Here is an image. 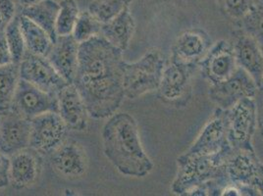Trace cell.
<instances>
[{"label": "cell", "instance_id": "6da1fadb", "mask_svg": "<svg viewBox=\"0 0 263 196\" xmlns=\"http://www.w3.org/2000/svg\"><path fill=\"white\" fill-rule=\"evenodd\" d=\"M123 51L97 35L80 44L77 73L73 84L89 117L107 119L120 108L123 87Z\"/></svg>", "mask_w": 263, "mask_h": 196}, {"label": "cell", "instance_id": "7a4b0ae2", "mask_svg": "<svg viewBox=\"0 0 263 196\" xmlns=\"http://www.w3.org/2000/svg\"><path fill=\"white\" fill-rule=\"evenodd\" d=\"M103 151L121 174L143 178L154 169V163L143 149L138 123L128 113H115L102 130Z\"/></svg>", "mask_w": 263, "mask_h": 196}, {"label": "cell", "instance_id": "3957f363", "mask_svg": "<svg viewBox=\"0 0 263 196\" xmlns=\"http://www.w3.org/2000/svg\"><path fill=\"white\" fill-rule=\"evenodd\" d=\"M233 148L210 154L185 156L177 159L178 171L171 185L177 195H191L199 186L216 180H226L225 163ZM227 181V180H226Z\"/></svg>", "mask_w": 263, "mask_h": 196}, {"label": "cell", "instance_id": "277c9868", "mask_svg": "<svg viewBox=\"0 0 263 196\" xmlns=\"http://www.w3.org/2000/svg\"><path fill=\"white\" fill-rule=\"evenodd\" d=\"M165 59L160 50L149 49L137 62L123 64V87L125 97L136 99L156 91L159 87Z\"/></svg>", "mask_w": 263, "mask_h": 196}, {"label": "cell", "instance_id": "5b68a950", "mask_svg": "<svg viewBox=\"0 0 263 196\" xmlns=\"http://www.w3.org/2000/svg\"><path fill=\"white\" fill-rule=\"evenodd\" d=\"M225 178L241 195L263 196V163L254 150L233 149L225 163Z\"/></svg>", "mask_w": 263, "mask_h": 196}, {"label": "cell", "instance_id": "8992f818", "mask_svg": "<svg viewBox=\"0 0 263 196\" xmlns=\"http://www.w3.org/2000/svg\"><path fill=\"white\" fill-rule=\"evenodd\" d=\"M226 111L227 139L234 150H254L252 139L257 130L255 98H246Z\"/></svg>", "mask_w": 263, "mask_h": 196}, {"label": "cell", "instance_id": "52a82bcc", "mask_svg": "<svg viewBox=\"0 0 263 196\" xmlns=\"http://www.w3.org/2000/svg\"><path fill=\"white\" fill-rule=\"evenodd\" d=\"M198 65H190L172 61L165 66L160 85L157 91L158 98L168 105L184 107L191 100L193 93V76Z\"/></svg>", "mask_w": 263, "mask_h": 196}, {"label": "cell", "instance_id": "ba28073f", "mask_svg": "<svg viewBox=\"0 0 263 196\" xmlns=\"http://www.w3.org/2000/svg\"><path fill=\"white\" fill-rule=\"evenodd\" d=\"M68 127L58 112H46L31 119L30 147L41 154H51L66 141Z\"/></svg>", "mask_w": 263, "mask_h": 196}, {"label": "cell", "instance_id": "9c48e42d", "mask_svg": "<svg viewBox=\"0 0 263 196\" xmlns=\"http://www.w3.org/2000/svg\"><path fill=\"white\" fill-rule=\"evenodd\" d=\"M259 88L252 76L238 67L229 79L210 86L209 96L217 108L228 110L242 99L256 97Z\"/></svg>", "mask_w": 263, "mask_h": 196}, {"label": "cell", "instance_id": "30bf717a", "mask_svg": "<svg viewBox=\"0 0 263 196\" xmlns=\"http://www.w3.org/2000/svg\"><path fill=\"white\" fill-rule=\"evenodd\" d=\"M20 76L33 86L55 95H58L59 91L69 84L59 75L47 57L29 51H26L20 62Z\"/></svg>", "mask_w": 263, "mask_h": 196}, {"label": "cell", "instance_id": "8fae6325", "mask_svg": "<svg viewBox=\"0 0 263 196\" xmlns=\"http://www.w3.org/2000/svg\"><path fill=\"white\" fill-rule=\"evenodd\" d=\"M230 147L227 139L226 111L216 108L197 135V140L183 155H210L224 151Z\"/></svg>", "mask_w": 263, "mask_h": 196}, {"label": "cell", "instance_id": "7c38bea8", "mask_svg": "<svg viewBox=\"0 0 263 196\" xmlns=\"http://www.w3.org/2000/svg\"><path fill=\"white\" fill-rule=\"evenodd\" d=\"M11 109L31 120L46 112H58V97L20 79Z\"/></svg>", "mask_w": 263, "mask_h": 196}, {"label": "cell", "instance_id": "4fadbf2b", "mask_svg": "<svg viewBox=\"0 0 263 196\" xmlns=\"http://www.w3.org/2000/svg\"><path fill=\"white\" fill-rule=\"evenodd\" d=\"M198 67L210 85H217L226 81L238 69L233 45L224 40L213 44L199 61Z\"/></svg>", "mask_w": 263, "mask_h": 196}, {"label": "cell", "instance_id": "5bb4252c", "mask_svg": "<svg viewBox=\"0 0 263 196\" xmlns=\"http://www.w3.org/2000/svg\"><path fill=\"white\" fill-rule=\"evenodd\" d=\"M31 120L14 110L0 113V150L9 157L30 147Z\"/></svg>", "mask_w": 263, "mask_h": 196}, {"label": "cell", "instance_id": "9a60e30c", "mask_svg": "<svg viewBox=\"0 0 263 196\" xmlns=\"http://www.w3.org/2000/svg\"><path fill=\"white\" fill-rule=\"evenodd\" d=\"M231 44L237 65L252 76L260 89L263 82V53L260 44L241 29L233 33Z\"/></svg>", "mask_w": 263, "mask_h": 196}, {"label": "cell", "instance_id": "2e32d148", "mask_svg": "<svg viewBox=\"0 0 263 196\" xmlns=\"http://www.w3.org/2000/svg\"><path fill=\"white\" fill-rule=\"evenodd\" d=\"M212 46V41L202 29H190L180 33L171 48V60L198 65L199 61L209 52Z\"/></svg>", "mask_w": 263, "mask_h": 196}, {"label": "cell", "instance_id": "e0dca14e", "mask_svg": "<svg viewBox=\"0 0 263 196\" xmlns=\"http://www.w3.org/2000/svg\"><path fill=\"white\" fill-rule=\"evenodd\" d=\"M50 164L60 175L67 179H78L88 170V156L79 142L66 140L50 154Z\"/></svg>", "mask_w": 263, "mask_h": 196}, {"label": "cell", "instance_id": "ac0fdd59", "mask_svg": "<svg viewBox=\"0 0 263 196\" xmlns=\"http://www.w3.org/2000/svg\"><path fill=\"white\" fill-rule=\"evenodd\" d=\"M43 169L42 154L31 147L10 156L9 182L16 189L27 188L37 181Z\"/></svg>", "mask_w": 263, "mask_h": 196}, {"label": "cell", "instance_id": "d6986e66", "mask_svg": "<svg viewBox=\"0 0 263 196\" xmlns=\"http://www.w3.org/2000/svg\"><path fill=\"white\" fill-rule=\"evenodd\" d=\"M58 113L69 131H85L88 127L87 106L74 84H68L58 95Z\"/></svg>", "mask_w": 263, "mask_h": 196}, {"label": "cell", "instance_id": "ffe728a7", "mask_svg": "<svg viewBox=\"0 0 263 196\" xmlns=\"http://www.w3.org/2000/svg\"><path fill=\"white\" fill-rule=\"evenodd\" d=\"M79 48L80 44L73 34L60 35L47 55L56 71L69 84H73L77 73Z\"/></svg>", "mask_w": 263, "mask_h": 196}, {"label": "cell", "instance_id": "44dd1931", "mask_svg": "<svg viewBox=\"0 0 263 196\" xmlns=\"http://www.w3.org/2000/svg\"><path fill=\"white\" fill-rule=\"evenodd\" d=\"M135 30L136 23L127 8L109 22L102 24L100 35L124 52L129 47Z\"/></svg>", "mask_w": 263, "mask_h": 196}, {"label": "cell", "instance_id": "7402d4cb", "mask_svg": "<svg viewBox=\"0 0 263 196\" xmlns=\"http://www.w3.org/2000/svg\"><path fill=\"white\" fill-rule=\"evenodd\" d=\"M59 8V2L54 0H43L32 5L24 6L20 14L43 28L54 44L58 37L56 33V20Z\"/></svg>", "mask_w": 263, "mask_h": 196}, {"label": "cell", "instance_id": "603a6c76", "mask_svg": "<svg viewBox=\"0 0 263 196\" xmlns=\"http://www.w3.org/2000/svg\"><path fill=\"white\" fill-rule=\"evenodd\" d=\"M19 19L27 51L47 57L53 45V42L48 33L39 25L21 14L19 15Z\"/></svg>", "mask_w": 263, "mask_h": 196}, {"label": "cell", "instance_id": "cb8c5ba5", "mask_svg": "<svg viewBox=\"0 0 263 196\" xmlns=\"http://www.w3.org/2000/svg\"><path fill=\"white\" fill-rule=\"evenodd\" d=\"M20 79V64L0 67V113L11 109Z\"/></svg>", "mask_w": 263, "mask_h": 196}, {"label": "cell", "instance_id": "d4e9b609", "mask_svg": "<svg viewBox=\"0 0 263 196\" xmlns=\"http://www.w3.org/2000/svg\"><path fill=\"white\" fill-rule=\"evenodd\" d=\"M133 0H92L88 5L90 12L99 22H109L121 12L129 8Z\"/></svg>", "mask_w": 263, "mask_h": 196}, {"label": "cell", "instance_id": "484cf974", "mask_svg": "<svg viewBox=\"0 0 263 196\" xmlns=\"http://www.w3.org/2000/svg\"><path fill=\"white\" fill-rule=\"evenodd\" d=\"M59 6L60 8L56 20L57 36L72 34L81 12L77 2L75 0H61Z\"/></svg>", "mask_w": 263, "mask_h": 196}, {"label": "cell", "instance_id": "4316f807", "mask_svg": "<svg viewBox=\"0 0 263 196\" xmlns=\"http://www.w3.org/2000/svg\"><path fill=\"white\" fill-rule=\"evenodd\" d=\"M4 34L11 52L13 63L20 64L27 48L20 26L19 16H15L11 22L7 25L4 30Z\"/></svg>", "mask_w": 263, "mask_h": 196}, {"label": "cell", "instance_id": "83f0119b", "mask_svg": "<svg viewBox=\"0 0 263 196\" xmlns=\"http://www.w3.org/2000/svg\"><path fill=\"white\" fill-rule=\"evenodd\" d=\"M243 32L263 44V1L257 0L250 12L238 23Z\"/></svg>", "mask_w": 263, "mask_h": 196}, {"label": "cell", "instance_id": "f1b7e54d", "mask_svg": "<svg viewBox=\"0 0 263 196\" xmlns=\"http://www.w3.org/2000/svg\"><path fill=\"white\" fill-rule=\"evenodd\" d=\"M101 26L102 23L99 22L88 10L80 12L72 34L79 44H82L97 35H100Z\"/></svg>", "mask_w": 263, "mask_h": 196}, {"label": "cell", "instance_id": "f546056e", "mask_svg": "<svg viewBox=\"0 0 263 196\" xmlns=\"http://www.w3.org/2000/svg\"><path fill=\"white\" fill-rule=\"evenodd\" d=\"M221 11L228 18L236 22L241 19L250 12L257 0H216Z\"/></svg>", "mask_w": 263, "mask_h": 196}, {"label": "cell", "instance_id": "4dcf8cb0", "mask_svg": "<svg viewBox=\"0 0 263 196\" xmlns=\"http://www.w3.org/2000/svg\"><path fill=\"white\" fill-rule=\"evenodd\" d=\"M14 0H0V33L4 32L7 25L16 16Z\"/></svg>", "mask_w": 263, "mask_h": 196}, {"label": "cell", "instance_id": "1f68e13d", "mask_svg": "<svg viewBox=\"0 0 263 196\" xmlns=\"http://www.w3.org/2000/svg\"><path fill=\"white\" fill-rule=\"evenodd\" d=\"M10 157L0 150V188L9 185Z\"/></svg>", "mask_w": 263, "mask_h": 196}, {"label": "cell", "instance_id": "d6a6232c", "mask_svg": "<svg viewBox=\"0 0 263 196\" xmlns=\"http://www.w3.org/2000/svg\"><path fill=\"white\" fill-rule=\"evenodd\" d=\"M10 63H13L11 52H10L8 44L6 42L4 32H1L0 33V67L8 65Z\"/></svg>", "mask_w": 263, "mask_h": 196}, {"label": "cell", "instance_id": "836d02e7", "mask_svg": "<svg viewBox=\"0 0 263 196\" xmlns=\"http://www.w3.org/2000/svg\"><path fill=\"white\" fill-rule=\"evenodd\" d=\"M255 102L257 111V129L263 136V89L258 91V94L255 97Z\"/></svg>", "mask_w": 263, "mask_h": 196}, {"label": "cell", "instance_id": "e575fe53", "mask_svg": "<svg viewBox=\"0 0 263 196\" xmlns=\"http://www.w3.org/2000/svg\"><path fill=\"white\" fill-rule=\"evenodd\" d=\"M19 1H20L21 6L24 7V6H28V5H32V4H34V3L41 2L43 0H19Z\"/></svg>", "mask_w": 263, "mask_h": 196}, {"label": "cell", "instance_id": "d590c367", "mask_svg": "<svg viewBox=\"0 0 263 196\" xmlns=\"http://www.w3.org/2000/svg\"><path fill=\"white\" fill-rule=\"evenodd\" d=\"M260 47H261V50H262V53H263V44H260ZM260 89H263V82H262V86H261V87H260ZM260 89H259V90H260Z\"/></svg>", "mask_w": 263, "mask_h": 196}, {"label": "cell", "instance_id": "8d00e7d4", "mask_svg": "<svg viewBox=\"0 0 263 196\" xmlns=\"http://www.w3.org/2000/svg\"><path fill=\"white\" fill-rule=\"evenodd\" d=\"M262 1H263V0H262Z\"/></svg>", "mask_w": 263, "mask_h": 196}]
</instances>
